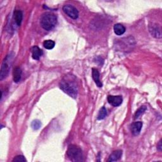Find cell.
<instances>
[{
  "label": "cell",
  "instance_id": "10",
  "mask_svg": "<svg viewBox=\"0 0 162 162\" xmlns=\"http://www.w3.org/2000/svg\"><path fill=\"white\" fill-rule=\"evenodd\" d=\"M32 51V57L34 60H39L40 57L43 55V52L38 46H34L31 49Z\"/></svg>",
  "mask_w": 162,
  "mask_h": 162
},
{
  "label": "cell",
  "instance_id": "20",
  "mask_svg": "<svg viewBox=\"0 0 162 162\" xmlns=\"http://www.w3.org/2000/svg\"><path fill=\"white\" fill-rule=\"evenodd\" d=\"M13 162H25L27 161V159L25 158V157L22 155H18L14 158V159L12 160Z\"/></svg>",
  "mask_w": 162,
  "mask_h": 162
},
{
  "label": "cell",
  "instance_id": "8",
  "mask_svg": "<svg viewBox=\"0 0 162 162\" xmlns=\"http://www.w3.org/2000/svg\"><path fill=\"white\" fill-rule=\"evenodd\" d=\"M149 30L151 34L156 38H161V29L158 25L155 23H152V25H149Z\"/></svg>",
  "mask_w": 162,
  "mask_h": 162
},
{
  "label": "cell",
  "instance_id": "17",
  "mask_svg": "<svg viewBox=\"0 0 162 162\" xmlns=\"http://www.w3.org/2000/svg\"><path fill=\"white\" fill-rule=\"evenodd\" d=\"M146 109H147V108L145 106H142L141 108H139V109L136 111V114H135V115H134V119H138L141 115H142L145 112Z\"/></svg>",
  "mask_w": 162,
  "mask_h": 162
},
{
  "label": "cell",
  "instance_id": "5",
  "mask_svg": "<svg viewBox=\"0 0 162 162\" xmlns=\"http://www.w3.org/2000/svg\"><path fill=\"white\" fill-rule=\"evenodd\" d=\"M13 57V56L12 55V54H10L3 60L1 67V72H0V80H1L7 77L11 68Z\"/></svg>",
  "mask_w": 162,
  "mask_h": 162
},
{
  "label": "cell",
  "instance_id": "15",
  "mask_svg": "<svg viewBox=\"0 0 162 162\" xmlns=\"http://www.w3.org/2000/svg\"><path fill=\"white\" fill-rule=\"evenodd\" d=\"M22 73V71L20 68L16 67L14 68L13 72V78L15 83H17L20 80Z\"/></svg>",
  "mask_w": 162,
  "mask_h": 162
},
{
  "label": "cell",
  "instance_id": "3",
  "mask_svg": "<svg viewBox=\"0 0 162 162\" xmlns=\"http://www.w3.org/2000/svg\"><path fill=\"white\" fill-rule=\"evenodd\" d=\"M136 44V41L133 37L129 36L127 38H124L120 39H119L116 41V44L115 46L117 50L120 51L129 52L132 50Z\"/></svg>",
  "mask_w": 162,
  "mask_h": 162
},
{
  "label": "cell",
  "instance_id": "7",
  "mask_svg": "<svg viewBox=\"0 0 162 162\" xmlns=\"http://www.w3.org/2000/svg\"><path fill=\"white\" fill-rule=\"evenodd\" d=\"M107 99L110 104H112L113 106H115V107L119 106L122 103V101H123V98L122 96L109 95L108 96Z\"/></svg>",
  "mask_w": 162,
  "mask_h": 162
},
{
  "label": "cell",
  "instance_id": "14",
  "mask_svg": "<svg viewBox=\"0 0 162 162\" xmlns=\"http://www.w3.org/2000/svg\"><path fill=\"white\" fill-rule=\"evenodd\" d=\"M114 30L117 36H122L125 32V28L121 23H117L114 27Z\"/></svg>",
  "mask_w": 162,
  "mask_h": 162
},
{
  "label": "cell",
  "instance_id": "11",
  "mask_svg": "<svg viewBox=\"0 0 162 162\" xmlns=\"http://www.w3.org/2000/svg\"><path fill=\"white\" fill-rule=\"evenodd\" d=\"M92 77L97 86L98 88H101L103 86V84L101 83L99 79V72L96 68H93L92 69Z\"/></svg>",
  "mask_w": 162,
  "mask_h": 162
},
{
  "label": "cell",
  "instance_id": "16",
  "mask_svg": "<svg viewBox=\"0 0 162 162\" xmlns=\"http://www.w3.org/2000/svg\"><path fill=\"white\" fill-rule=\"evenodd\" d=\"M55 43L52 40H46L43 43L44 47L47 49H52L55 47Z\"/></svg>",
  "mask_w": 162,
  "mask_h": 162
},
{
  "label": "cell",
  "instance_id": "18",
  "mask_svg": "<svg viewBox=\"0 0 162 162\" xmlns=\"http://www.w3.org/2000/svg\"><path fill=\"white\" fill-rule=\"evenodd\" d=\"M106 115H107L106 109H105L104 106H103V107L101 108V109L99 110V112L97 119L98 120H103L106 117Z\"/></svg>",
  "mask_w": 162,
  "mask_h": 162
},
{
  "label": "cell",
  "instance_id": "21",
  "mask_svg": "<svg viewBox=\"0 0 162 162\" xmlns=\"http://www.w3.org/2000/svg\"><path fill=\"white\" fill-rule=\"evenodd\" d=\"M157 149L159 150V151H161V149H162V148H161V141L160 140L159 141V143H158V144L157 145Z\"/></svg>",
  "mask_w": 162,
  "mask_h": 162
},
{
  "label": "cell",
  "instance_id": "19",
  "mask_svg": "<svg viewBox=\"0 0 162 162\" xmlns=\"http://www.w3.org/2000/svg\"><path fill=\"white\" fill-rule=\"evenodd\" d=\"M31 127L32 128L35 130H37L38 129H39L41 127V122L40 120H34L31 123Z\"/></svg>",
  "mask_w": 162,
  "mask_h": 162
},
{
  "label": "cell",
  "instance_id": "6",
  "mask_svg": "<svg viewBox=\"0 0 162 162\" xmlns=\"http://www.w3.org/2000/svg\"><path fill=\"white\" fill-rule=\"evenodd\" d=\"M63 11L66 15H67L69 17H70L72 19L76 20L78 17V11L75 7H74L72 5H67L63 6Z\"/></svg>",
  "mask_w": 162,
  "mask_h": 162
},
{
  "label": "cell",
  "instance_id": "1",
  "mask_svg": "<svg viewBox=\"0 0 162 162\" xmlns=\"http://www.w3.org/2000/svg\"><path fill=\"white\" fill-rule=\"evenodd\" d=\"M60 89L73 98H76L78 93V86L73 75H65L60 83Z\"/></svg>",
  "mask_w": 162,
  "mask_h": 162
},
{
  "label": "cell",
  "instance_id": "13",
  "mask_svg": "<svg viewBox=\"0 0 162 162\" xmlns=\"http://www.w3.org/2000/svg\"><path fill=\"white\" fill-rule=\"evenodd\" d=\"M13 18H14V20H15L16 24L18 26H20L22 19H23L22 12L19 10H15L14 13H13Z\"/></svg>",
  "mask_w": 162,
  "mask_h": 162
},
{
  "label": "cell",
  "instance_id": "4",
  "mask_svg": "<svg viewBox=\"0 0 162 162\" xmlns=\"http://www.w3.org/2000/svg\"><path fill=\"white\" fill-rule=\"evenodd\" d=\"M67 155L71 161L74 162L84 161L82 149L73 144H71L68 146L67 151Z\"/></svg>",
  "mask_w": 162,
  "mask_h": 162
},
{
  "label": "cell",
  "instance_id": "9",
  "mask_svg": "<svg viewBox=\"0 0 162 162\" xmlns=\"http://www.w3.org/2000/svg\"><path fill=\"white\" fill-rule=\"evenodd\" d=\"M143 127V123L141 122H136L132 124L130 129L134 136H138L140 134Z\"/></svg>",
  "mask_w": 162,
  "mask_h": 162
},
{
  "label": "cell",
  "instance_id": "2",
  "mask_svg": "<svg viewBox=\"0 0 162 162\" xmlns=\"http://www.w3.org/2000/svg\"><path fill=\"white\" fill-rule=\"evenodd\" d=\"M42 28L46 31H51L55 28L57 23V16L51 13L46 12L43 14L40 20Z\"/></svg>",
  "mask_w": 162,
  "mask_h": 162
},
{
  "label": "cell",
  "instance_id": "12",
  "mask_svg": "<svg viewBox=\"0 0 162 162\" xmlns=\"http://www.w3.org/2000/svg\"><path fill=\"white\" fill-rule=\"evenodd\" d=\"M122 156V150H116L114 151L109 156L108 161L109 162H113V161H118L119 159H120V158Z\"/></svg>",
  "mask_w": 162,
  "mask_h": 162
}]
</instances>
